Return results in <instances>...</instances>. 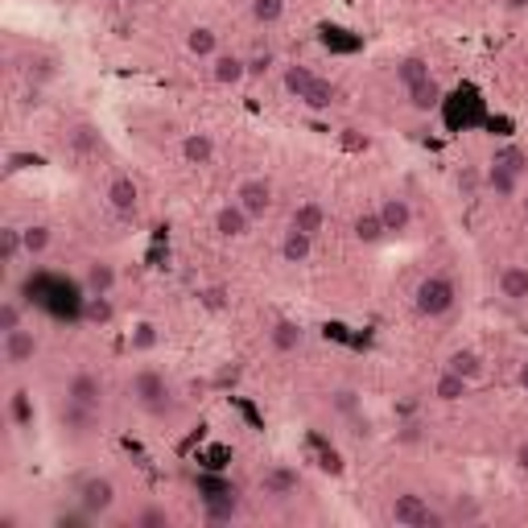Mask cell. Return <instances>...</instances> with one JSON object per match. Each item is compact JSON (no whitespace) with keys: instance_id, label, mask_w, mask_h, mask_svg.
<instances>
[{"instance_id":"obj_1","label":"cell","mask_w":528,"mask_h":528,"mask_svg":"<svg viewBox=\"0 0 528 528\" xmlns=\"http://www.w3.org/2000/svg\"><path fill=\"white\" fill-rule=\"evenodd\" d=\"M454 302H458V285H454V277H446V272H430V277L413 289V306H417L421 318H446V314L454 310Z\"/></svg>"},{"instance_id":"obj_2","label":"cell","mask_w":528,"mask_h":528,"mask_svg":"<svg viewBox=\"0 0 528 528\" xmlns=\"http://www.w3.org/2000/svg\"><path fill=\"white\" fill-rule=\"evenodd\" d=\"M392 524L400 528H433V524H446V512H433L430 499L417 496V491H400L389 507Z\"/></svg>"},{"instance_id":"obj_3","label":"cell","mask_w":528,"mask_h":528,"mask_svg":"<svg viewBox=\"0 0 528 528\" xmlns=\"http://www.w3.org/2000/svg\"><path fill=\"white\" fill-rule=\"evenodd\" d=\"M75 504L87 507L91 516H108L112 507H116V483H112L108 474H87V479H79L75 487Z\"/></svg>"},{"instance_id":"obj_4","label":"cell","mask_w":528,"mask_h":528,"mask_svg":"<svg viewBox=\"0 0 528 528\" xmlns=\"http://www.w3.org/2000/svg\"><path fill=\"white\" fill-rule=\"evenodd\" d=\"M132 400H137L145 413H165L170 409V384H165L162 372L140 367L137 376H132Z\"/></svg>"},{"instance_id":"obj_5","label":"cell","mask_w":528,"mask_h":528,"mask_svg":"<svg viewBox=\"0 0 528 528\" xmlns=\"http://www.w3.org/2000/svg\"><path fill=\"white\" fill-rule=\"evenodd\" d=\"M108 206H112V215L124 219V223H132L140 215V186L132 182L129 173H116L108 182Z\"/></svg>"},{"instance_id":"obj_6","label":"cell","mask_w":528,"mask_h":528,"mask_svg":"<svg viewBox=\"0 0 528 528\" xmlns=\"http://www.w3.org/2000/svg\"><path fill=\"white\" fill-rule=\"evenodd\" d=\"M236 203L244 206L252 219H264L272 211V186L264 182V178H244V182L236 186Z\"/></svg>"},{"instance_id":"obj_7","label":"cell","mask_w":528,"mask_h":528,"mask_svg":"<svg viewBox=\"0 0 528 528\" xmlns=\"http://www.w3.org/2000/svg\"><path fill=\"white\" fill-rule=\"evenodd\" d=\"M298 487H302V474L285 463L269 466V471L260 474V491L269 499H289V496H298Z\"/></svg>"},{"instance_id":"obj_8","label":"cell","mask_w":528,"mask_h":528,"mask_svg":"<svg viewBox=\"0 0 528 528\" xmlns=\"http://www.w3.org/2000/svg\"><path fill=\"white\" fill-rule=\"evenodd\" d=\"M66 400H79L87 409H104V380L96 372H75L66 380Z\"/></svg>"},{"instance_id":"obj_9","label":"cell","mask_w":528,"mask_h":528,"mask_svg":"<svg viewBox=\"0 0 528 528\" xmlns=\"http://www.w3.org/2000/svg\"><path fill=\"white\" fill-rule=\"evenodd\" d=\"M58 421H63V430L71 433V438H91V433L99 430V409H87L79 400H66Z\"/></svg>"},{"instance_id":"obj_10","label":"cell","mask_w":528,"mask_h":528,"mask_svg":"<svg viewBox=\"0 0 528 528\" xmlns=\"http://www.w3.org/2000/svg\"><path fill=\"white\" fill-rule=\"evenodd\" d=\"M248 227H252V215L236 203V198L215 211V236L219 239H244V236H248Z\"/></svg>"},{"instance_id":"obj_11","label":"cell","mask_w":528,"mask_h":528,"mask_svg":"<svg viewBox=\"0 0 528 528\" xmlns=\"http://www.w3.org/2000/svg\"><path fill=\"white\" fill-rule=\"evenodd\" d=\"M269 343L277 356H298L306 347V326L302 323H293V318H277L269 331Z\"/></svg>"},{"instance_id":"obj_12","label":"cell","mask_w":528,"mask_h":528,"mask_svg":"<svg viewBox=\"0 0 528 528\" xmlns=\"http://www.w3.org/2000/svg\"><path fill=\"white\" fill-rule=\"evenodd\" d=\"M380 211V223H384V231L389 236H405L413 227V206H409V198H400V195H389L384 203L376 206Z\"/></svg>"},{"instance_id":"obj_13","label":"cell","mask_w":528,"mask_h":528,"mask_svg":"<svg viewBox=\"0 0 528 528\" xmlns=\"http://www.w3.org/2000/svg\"><path fill=\"white\" fill-rule=\"evenodd\" d=\"M33 356H38V339H33V331H13L4 334V364L9 367H25L33 364Z\"/></svg>"},{"instance_id":"obj_14","label":"cell","mask_w":528,"mask_h":528,"mask_svg":"<svg viewBox=\"0 0 528 528\" xmlns=\"http://www.w3.org/2000/svg\"><path fill=\"white\" fill-rule=\"evenodd\" d=\"M211 79H215L219 87H239L244 79H248V58L215 54V58H211Z\"/></svg>"},{"instance_id":"obj_15","label":"cell","mask_w":528,"mask_h":528,"mask_svg":"<svg viewBox=\"0 0 528 528\" xmlns=\"http://www.w3.org/2000/svg\"><path fill=\"white\" fill-rule=\"evenodd\" d=\"M203 520L206 524H231V520H239V491H231V496H203Z\"/></svg>"},{"instance_id":"obj_16","label":"cell","mask_w":528,"mask_h":528,"mask_svg":"<svg viewBox=\"0 0 528 528\" xmlns=\"http://www.w3.org/2000/svg\"><path fill=\"white\" fill-rule=\"evenodd\" d=\"M182 157H186V165H211L215 162V137L211 132H186Z\"/></svg>"},{"instance_id":"obj_17","label":"cell","mask_w":528,"mask_h":528,"mask_svg":"<svg viewBox=\"0 0 528 528\" xmlns=\"http://www.w3.org/2000/svg\"><path fill=\"white\" fill-rule=\"evenodd\" d=\"M310 256H314V236L289 227V231L281 236V260H285V264H306Z\"/></svg>"},{"instance_id":"obj_18","label":"cell","mask_w":528,"mask_h":528,"mask_svg":"<svg viewBox=\"0 0 528 528\" xmlns=\"http://www.w3.org/2000/svg\"><path fill=\"white\" fill-rule=\"evenodd\" d=\"M289 227H298V231H306V236H318V231L326 227V206H323V203H314V198L298 203V206H293Z\"/></svg>"},{"instance_id":"obj_19","label":"cell","mask_w":528,"mask_h":528,"mask_svg":"<svg viewBox=\"0 0 528 528\" xmlns=\"http://www.w3.org/2000/svg\"><path fill=\"white\" fill-rule=\"evenodd\" d=\"M499 298L507 302H528V264H507L499 272Z\"/></svg>"},{"instance_id":"obj_20","label":"cell","mask_w":528,"mask_h":528,"mask_svg":"<svg viewBox=\"0 0 528 528\" xmlns=\"http://www.w3.org/2000/svg\"><path fill=\"white\" fill-rule=\"evenodd\" d=\"M483 186H487V190H491L496 198H516V195H520V178H516L512 170H504V165H487Z\"/></svg>"},{"instance_id":"obj_21","label":"cell","mask_w":528,"mask_h":528,"mask_svg":"<svg viewBox=\"0 0 528 528\" xmlns=\"http://www.w3.org/2000/svg\"><path fill=\"white\" fill-rule=\"evenodd\" d=\"M425 79H433V71H430V63L421 54H405L397 63V83L405 87V91H413L417 83H425Z\"/></svg>"},{"instance_id":"obj_22","label":"cell","mask_w":528,"mask_h":528,"mask_svg":"<svg viewBox=\"0 0 528 528\" xmlns=\"http://www.w3.org/2000/svg\"><path fill=\"white\" fill-rule=\"evenodd\" d=\"M446 367H450V372H458V376H463L466 384H474V380H483V356H479V351H471V347H463V351H454V356L446 359Z\"/></svg>"},{"instance_id":"obj_23","label":"cell","mask_w":528,"mask_h":528,"mask_svg":"<svg viewBox=\"0 0 528 528\" xmlns=\"http://www.w3.org/2000/svg\"><path fill=\"white\" fill-rule=\"evenodd\" d=\"M25 256V236H21V227H0V264L4 269H17V260Z\"/></svg>"},{"instance_id":"obj_24","label":"cell","mask_w":528,"mask_h":528,"mask_svg":"<svg viewBox=\"0 0 528 528\" xmlns=\"http://www.w3.org/2000/svg\"><path fill=\"white\" fill-rule=\"evenodd\" d=\"M83 289H87V293H112V289H116V269H112L108 260H96V264H87Z\"/></svg>"},{"instance_id":"obj_25","label":"cell","mask_w":528,"mask_h":528,"mask_svg":"<svg viewBox=\"0 0 528 528\" xmlns=\"http://www.w3.org/2000/svg\"><path fill=\"white\" fill-rule=\"evenodd\" d=\"M281 83H285V91H289L293 99H306V96H310V87L318 83V75H314L310 66L293 63V66H285V79H281Z\"/></svg>"},{"instance_id":"obj_26","label":"cell","mask_w":528,"mask_h":528,"mask_svg":"<svg viewBox=\"0 0 528 528\" xmlns=\"http://www.w3.org/2000/svg\"><path fill=\"white\" fill-rule=\"evenodd\" d=\"M186 50L195 58H215L219 54V33L206 29V25H195V29L186 33Z\"/></svg>"},{"instance_id":"obj_27","label":"cell","mask_w":528,"mask_h":528,"mask_svg":"<svg viewBox=\"0 0 528 528\" xmlns=\"http://www.w3.org/2000/svg\"><path fill=\"white\" fill-rule=\"evenodd\" d=\"M351 231H356L359 244H380V239L389 236V231H384V223H380V211H359L356 223H351Z\"/></svg>"},{"instance_id":"obj_28","label":"cell","mask_w":528,"mask_h":528,"mask_svg":"<svg viewBox=\"0 0 528 528\" xmlns=\"http://www.w3.org/2000/svg\"><path fill=\"white\" fill-rule=\"evenodd\" d=\"M466 389H471V384H466L458 372H450V367H446L442 376H438V384H433V397L442 400V405H454V400L466 397Z\"/></svg>"},{"instance_id":"obj_29","label":"cell","mask_w":528,"mask_h":528,"mask_svg":"<svg viewBox=\"0 0 528 528\" xmlns=\"http://www.w3.org/2000/svg\"><path fill=\"white\" fill-rule=\"evenodd\" d=\"M474 520H483V504L474 496H454L450 512H446V524H474Z\"/></svg>"},{"instance_id":"obj_30","label":"cell","mask_w":528,"mask_h":528,"mask_svg":"<svg viewBox=\"0 0 528 528\" xmlns=\"http://www.w3.org/2000/svg\"><path fill=\"white\" fill-rule=\"evenodd\" d=\"M405 96H409L413 112H433L438 99H442V87H438V79H425V83H417L413 91H405Z\"/></svg>"},{"instance_id":"obj_31","label":"cell","mask_w":528,"mask_h":528,"mask_svg":"<svg viewBox=\"0 0 528 528\" xmlns=\"http://www.w3.org/2000/svg\"><path fill=\"white\" fill-rule=\"evenodd\" d=\"M83 318L87 323H96V326L112 323V318H116V310H112V293H87L83 298Z\"/></svg>"},{"instance_id":"obj_32","label":"cell","mask_w":528,"mask_h":528,"mask_svg":"<svg viewBox=\"0 0 528 528\" xmlns=\"http://www.w3.org/2000/svg\"><path fill=\"white\" fill-rule=\"evenodd\" d=\"M302 104H306L310 112H331L334 104H339V87H334L331 79H318V83L310 87V96H306Z\"/></svg>"},{"instance_id":"obj_33","label":"cell","mask_w":528,"mask_h":528,"mask_svg":"<svg viewBox=\"0 0 528 528\" xmlns=\"http://www.w3.org/2000/svg\"><path fill=\"white\" fill-rule=\"evenodd\" d=\"M491 165H504V170H512L516 178H524L528 173V153L520 149V145H499V149L491 153Z\"/></svg>"},{"instance_id":"obj_34","label":"cell","mask_w":528,"mask_h":528,"mask_svg":"<svg viewBox=\"0 0 528 528\" xmlns=\"http://www.w3.org/2000/svg\"><path fill=\"white\" fill-rule=\"evenodd\" d=\"M9 417L17 430H33V397L25 389H17L9 397Z\"/></svg>"},{"instance_id":"obj_35","label":"cell","mask_w":528,"mask_h":528,"mask_svg":"<svg viewBox=\"0 0 528 528\" xmlns=\"http://www.w3.org/2000/svg\"><path fill=\"white\" fill-rule=\"evenodd\" d=\"M248 13L256 25H277L285 17V0H248Z\"/></svg>"},{"instance_id":"obj_36","label":"cell","mask_w":528,"mask_h":528,"mask_svg":"<svg viewBox=\"0 0 528 528\" xmlns=\"http://www.w3.org/2000/svg\"><path fill=\"white\" fill-rule=\"evenodd\" d=\"M25 75H29V83L38 87V83H50V79L58 75V66L50 54H29L25 58Z\"/></svg>"},{"instance_id":"obj_37","label":"cell","mask_w":528,"mask_h":528,"mask_svg":"<svg viewBox=\"0 0 528 528\" xmlns=\"http://www.w3.org/2000/svg\"><path fill=\"white\" fill-rule=\"evenodd\" d=\"M331 409L339 413V417H359V409H364V397H359L356 389H334L331 392Z\"/></svg>"},{"instance_id":"obj_38","label":"cell","mask_w":528,"mask_h":528,"mask_svg":"<svg viewBox=\"0 0 528 528\" xmlns=\"http://www.w3.org/2000/svg\"><path fill=\"white\" fill-rule=\"evenodd\" d=\"M198 306L211 314H223L227 306H231V289H227V285H203V289H198Z\"/></svg>"},{"instance_id":"obj_39","label":"cell","mask_w":528,"mask_h":528,"mask_svg":"<svg viewBox=\"0 0 528 528\" xmlns=\"http://www.w3.org/2000/svg\"><path fill=\"white\" fill-rule=\"evenodd\" d=\"M21 236H25V256H42L46 248H50V227L46 223H29V227H21Z\"/></svg>"},{"instance_id":"obj_40","label":"cell","mask_w":528,"mask_h":528,"mask_svg":"<svg viewBox=\"0 0 528 528\" xmlns=\"http://www.w3.org/2000/svg\"><path fill=\"white\" fill-rule=\"evenodd\" d=\"M71 149L75 153H99L104 149V137H99L91 124H75V129H71Z\"/></svg>"},{"instance_id":"obj_41","label":"cell","mask_w":528,"mask_h":528,"mask_svg":"<svg viewBox=\"0 0 528 528\" xmlns=\"http://www.w3.org/2000/svg\"><path fill=\"white\" fill-rule=\"evenodd\" d=\"M25 326V310L13 298H4L0 302V334H13V331H21Z\"/></svg>"},{"instance_id":"obj_42","label":"cell","mask_w":528,"mask_h":528,"mask_svg":"<svg viewBox=\"0 0 528 528\" xmlns=\"http://www.w3.org/2000/svg\"><path fill=\"white\" fill-rule=\"evenodd\" d=\"M165 524H170L165 507H140L137 516H132V528H165Z\"/></svg>"},{"instance_id":"obj_43","label":"cell","mask_w":528,"mask_h":528,"mask_svg":"<svg viewBox=\"0 0 528 528\" xmlns=\"http://www.w3.org/2000/svg\"><path fill=\"white\" fill-rule=\"evenodd\" d=\"M129 347H132V351H153V347H157V326H153V323H140L137 331L129 334Z\"/></svg>"},{"instance_id":"obj_44","label":"cell","mask_w":528,"mask_h":528,"mask_svg":"<svg viewBox=\"0 0 528 528\" xmlns=\"http://www.w3.org/2000/svg\"><path fill=\"white\" fill-rule=\"evenodd\" d=\"M91 512H87V507H71V512H58L54 516V528H87L91 524Z\"/></svg>"},{"instance_id":"obj_45","label":"cell","mask_w":528,"mask_h":528,"mask_svg":"<svg viewBox=\"0 0 528 528\" xmlns=\"http://www.w3.org/2000/svg\"><path fill=\"white\" fill-rule=\"evenodd\" d=\"M231 491H236V483H227V479H211V474L198 479V496H231Z\"/></svg>"},{"instance_id":"obj_46","label":"cell","mask_w":528,"mask_h":528,"mask_svg":"<svg viewBox=\"0 0 528 528\" xmlns=\"http://www.w3.org/2000/svg\"><path fill=\"white\" fill-rule=\"evenodd\" d=\"M269 66H272V54H269V50H264V54H252V58H248V79L269 75Z\"/></svg>"},{"instance_id":"obj_47","label":"cell","mask_w":528,"mask_h":528,"mask_svg":"<svg viewBox=\"0 0 528 528\" xmlns=\"http://www.w3.org/2000/svg\"><path fill=\"white\" fill-rule=\"evenodd\" d=\"M397 438H400V442H405V446L421 442V425H413V421H409V425H400V433H397Z\"/></svg>"},{"instance_id":"obj_48","label":"cell","mask_w":528,"mask_h":528,"mask_svg":"<svg viewBox=\"0 0 528 528\" xmlns=\"http://www.w3.org/2000/svg\"><path fill=\"white\" fill-rule=\"evenodd\" d=\"M236 376H239V367L227 364V367H219V372H215V384H236Z\"/></svg>"},{"instance_id":"obj_49","label":"cell","mask_w":528,"mask_h":528,"mask_svg":"<svg viewBox=\"0 0 528 528\" xmlns=\"http://www.w3.org/2000/svg\"><path fill=\"white\" fill-rule=\"evenodd\" d=\"M25 165H33V157H29V153H13V157H9V173L25 170Z\"/></svg>"},{"instance_id":"obj_50","label":"cell","mask_w":528,"mask_h":528,"mask_svg":"<svg viewBox=\"0 0 528 528\" xmlns=\"http://www.w3.org/2000/svg\"><path fill=\"white\" fill-rule=\"evenodd\" d=\"M458 186H463L466 195H474V190H479V178H474V173L466 170V173H458Z\"/></svg>"},{"instance_id":"obj_51","label":"cell","mask_w":528,"mask_h":528,"mask_svg":"<svg viewBox=\"0 0 528 528\" xmlns=\"http://www.w3.org/2000/svg\"><path fill=\"white\" fill-rule=\"evenodd\" d=\"M516 471H524V474H528V442H520V446H516Z\"/></svg>"},{"instance_id":"obj_52","label":"cell","mask_w":528,"mask_h":528,"mask_svg":"<svg viewBox=\"0 0 528 528\" xmlns=\"http://www.w3.org/2000/svg\"><path fill=\"white\" fill-rule=\"evenodd\" d=\"M343 140H347V145H351V149H364V145H367L364 137H356V129H347V137H343Z\"/></svg>"},{"instance_id":"obj_53","label":"cell","mask_w":528,"mask_h":528,"mask_svg":"<svg viewBox=\"0 0 528 528\" xmlns=\"http://www.w3.org/2000/svg\"><path fill=\"white\" fill-rule=\"evenodd\" d=\"M516 384H520V389H524V392H528V359H524V364H520V367H516Z\"/></svg>"},{"instance_id":"obj_54","label":"cell","mask_w":528,"mask_h":528,"mask_svg":"<svg viewBox=\"0 0 528 528\" xmlns=\"http://www.w3.org/2000/svg\"><path fill=\"white\" fill-rule=\"evenodd\" d=\"M520 211H524V219H528V190L520 195Z\"/></svg>"},{"instance_id":"obj_55","label":"cell","mask_w":528,"mask_h":528,"mask_svg":"<svg viewBox=\"0 0 528 528\" xmlns=\"http://www.w3.org/2000/svg\"><path fill=\"white\" fill-rule=\"evenodd\" d=\"M520 4H524V0H512V9H520Z\"/></svg>"}]
</instances>
